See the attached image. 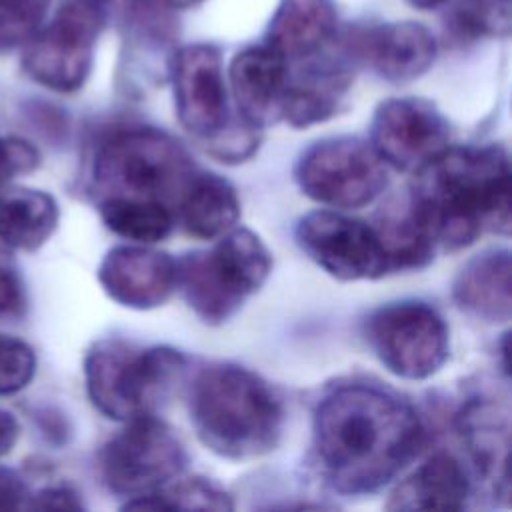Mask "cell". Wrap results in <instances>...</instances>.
Instances as JSON below:
<instances>
[{
	"mask_svg": "<svg viewBox=\"0 0 512 512\" xmlns=\"http://www.w3.org/2000/svg\"><path fill=\"white\" fill-rule=\"evenodd\" d=\"M108 12L110 0H58L54 18L24 44L26 76L58 94L78 92L90 76Z\"/></svg>",
	"mask_w": 512,
	"mask_h": 512,
	"instance_id": "obj_7",
	"label": "cell"
},
{
	"mask_svg": "<svg viewBox=\"0 0 512 512\" xmlns=\"http://www.w3.org/2000/svg\"><path fill=\"white\" fill-rule=\"evenodd\" d=\"M426 432L416 408L370 382L328 390L314 410L312 450L338 494L364 496L390 484L420 452Z\"/></svg>",
	"mask_w": 512,
	"mask_h": 512,
	"instance_id": "obj_1",
	"label": "cell"
},
{
	"mask_svg": "<svg viewBox=\"0 0 512 512\" xmlns=\"http://www.w3.org/2000/svg\"><path fill=\"white\" fill-rule=\"evenodd\" d=\"M60 222L56 198L38 188L8 186L0 190V242L14 250L42 248Z\"/></svg>",
	"mask_w": 512,
	"mask_h": 512,
	"instance_id": "obj_23",
	"label": "cell"
},
{
	"mask_svg": "<svg viewBox=\"0 0 512 512\" xmlns=\"http://www.w3.org/2000/svg\"><path fill=\"white\" fill-rule=\"evenodd\" d=\"M186 466V452L172 428L154 414L124 422L98 454L102 484L124 498L164 488Z\"/></svg>",
	"mask_w": 512,
	"mask_h": 512,
	"instance_id": "obj_10",
	"label": "cell"
},
{
	"mask_svg": "<svg viewBox=\"0 0 512 512\" xmlns=\"http://www.w3.org/2000/svg\"><path fill=\"white\" fill-rule=\"evenodd\" d=\"M406 2L416 10H436L444 4H448L450 0H406Z\"/></svg>",
	"mask_w": 512,
	"mask_h": 512,
	"instance_id": "obj_33",
	"label": "cell"
},
{
	"mask_svg": "<svg viewBox=\"0 0 512 512\" xmlns=\"http://www.w3.org/2000/svg\"><path fill=\"white\" fill-rule=\"evenodd\" d=\"M294 178L310 200L334 210H356L382 196L388 186V166L368 140L332 136L300 154Z\"/></svg>",
	"mask_w": 512,
	"mask_h": 512,
	"instance_id": "obj_8",
	"label": "cell"
},
{
	"mask_svg": "<svg viewBox=\"0 0 512 512\" xmlns=\"http://www.w3.org/2000/svg\"><path fill=\"white\" fill-rule=\"evenodd\" d=\"M366 340L380 364L404 380L434 376L450 356V332L442 314L420 300L390 302L366 320Z\"/></svg>",
	"mask_w": 512,
	"mask_h": 512,
	"instance_id": "obj_9",
	"label": "cell"
},
{
	"mask_svg": "<svg viewBox=\"0 0 512 512\" xmlns=\"http://www.w3.org/2000/svg\"><path fill=\"white\" fill-rule=\"evenodd\" d=\"M50 0H0V54L24 46L44 24Z\"/></svg>",
	"mask_w": 512,
	"mask_h": 512,
	"instance_id": "obj_26",
	"label": "cell"
},
{
	"mask_svg": "<svg viewBox=\"0 0 512 512\" xmlns=\"http://www.w3.org/2000/svg\"><path fill=\"white\" fill-rule=\"evenodd\" d=\"M336 30L334 0H278L266 26L264 44L292 64L318 56Z\"/></svg>",
	"mask_w": 512,
	"mask_h": 512,
	"instance_id": "obj_18",
	"label": "cell"
},
{
	"mask_svg": "<svg viewBox=\"0 0 512 512\" xmlns=\"http://www.w3.org/2000/svg\"><path fill=\"white\" fill-rule=\"evenodd\" d=\"M450 140V124L430 100L400 96L376 106L368 142L386 166L414 174L438 158Z\"/></svg>",
	"mask_w": 512,
	"mask_h": 512,
	"instance_id": "obj_13",
	"label": "cell"
},
{
	"mask_svg": "<svg viewBox=\"0 0 512 512\" xmlns=\"http://www.w3.org/2000/svg\"><path fill=\"white\" fill-rule=\"evenodd\" d=\"M98 214L110 232L134 244L160 242L176 226L174 212L154 200L106 196L98 198Z\"/></svg>",
	"mask_w": 512,
	"mask_h": 512,
	"instance_id": "obj_24",
	"label": "cell"
},
{
	"mask_svg": "<svg viewBox=\"0 0 512 512\" xmlns=\"http://www.w3.org/2000/svg\"><path fill=\"white\" fill-rule=\"evenodd\" d=\"M512 260L508 248H488L472 256L456 274V306L482 322H508L512 314Z\"/></svg>",
	"mask_w": 512,
	"mask_h": 512,
	"instance_id": "obj_17",
	"label": "cell"
},
{
	"mask_svg": "<svg viewBox=\"0 0 512 512\" xmlns=\"http://www.w3.org/2000/svg\"><path fill=\"white\" fill-rule=\"evenodd\" d=\"M348 52L354 60L366 62L380 78L404 84L426 74L438 54L434 34L420 22H386L358 34Z\"/></svg>",
	"mask_w": 512,
	"mask_h": 512,
	"instance_id": "obj_16",
	"label": "cell"
},
{
	"mask_svg": "<svg viewBox=\"0 0 512 512\" xmlns=\"http://www.w3.org/2000/svg\"><path fill=\"white\" fill-rule=\"evenodd\" d=\"M174 218L188 236L216 240L232 230L240 218L238 192L226 178L198 170L182 194Z\"/></svg>",
	"mask_w": 512,
	"mask_h": 512,
	"instance_id": "obj_22",
	"label": "cell"
},
{
	"mask_svg": "<svg viewBox=\"0 0 512 512\" xmlns=\"http://www.w3.org/2000/svg\"><path fill=\"white\" fill-rule=\"evenodd\" d=\"M512 172L498 144L448 146L414 172L406 204L434 248L458 250L484 232H510Z\"/></svg>",
	"mask_w": 512,
	"mask_h": 512,
	"instance_id": "obj_2",
	"label": "cell"
},
{
	"mask_svg": "<svg viewBox=\"0 0 512 512\" xmlns=\"http://www.w3.org/2000/svg\"><path fill=\"white\" fill-rule=\"evenodd\" d=\"M42 162L40 150L26 138L0 136V184L32 174Z\"/></svg>",
	"mask_w": 512,
	"mask_h": 512,
	"instance_id": "obj_28",
	"label": "cell"
},
{
	"mask_svg": "<svg viewBox=\"0 0 512 512\" xmlns=\"http://www.w3.org/2000/svg\"><path fill=\"white\" fill-rule=\"evenodd\" d=\"M28 296L20 272L0 264V320H18L26 314Z\"/></svg>",
	"mask_w": 512,
	"mask_h": 512,
	"instance_id": "obj_29",
	"label": "cell"
},
{
	"mask_svg": "<svg viewBox=\"0 0 512 512\" xmlns=\"http://www.w3.org/2000/svg\"><path fill=\"white\" fill-rule=\"evenodd\" d=\"M196 174L188 150L174 136L142 124L104 132L90 160V186L98 198L154 200L172 212Z\"/></svg>",
	"mask_w": 512,
	"mask_h": 512,
	"instance_id": "obj_4",
	"label": "cell"
},
{
	"mask_svg": "<svg viewBox=\"0 0 512 512\" xmlns=\"http://www.w3.org/2000/svg\"><path fill=\"white\" fill-rule=\"evenodd\" d=\"M188 410L198 440L226 460L260 458L282 436V402L262 376L238 364L202 368L190 384Z\"/></svg>",
	"mask_w": 512,
	"mask_h": 512,
	"instance_id": "obj_3",
	"label": "cell"
},
{
	"mask_svg": "<svg viewBox=\"0 0 512 512\" xmlns=\"http://www.w3.org/2000/svg\"><path fill=\"white\" fill-rule=\"evenodd\" d=\"M36 368L38 358L28 342L0 334V396H12L28 388Z\"/></svg>",
	"mask_w": 512,
	"mask_h": 512,
	"instance_id": "obj_27",
	"label": "cell"
},
{
	"mask_svg": "<svg viewBox=\"0 0 512 512\" xmlns=\"http://www.w3.org/2000/svg\"><path fill=\"white\" fill-rule=\"evenodd\" d=\"M186 370V356L170 346L140 348L120 338L94 342L82 362L90 404L108 420L154 414Z\"/></svg>",
	"mask_w": 512,
	"mask_h": 512,
	"instance_id": "obj_5",
	"label": "cell"
},
{
	"mask_svg": "<svg viewBox=\"0 0 512 512\" xmlns=\"http://www.w3.org/2000/svg\"><path fill=\"white\" fill-rule=\"evenodd\" d=\"M166 76L180 126L212 154L236 128L230 122L222 52L208 42L174 48Z\"/></svg>",
	"mask_w": 512,
	"mask_h": 512,
	"instance_id": "obj_11",
	"label": "cell"
},
{
	"mask_svg": "<svg viewBox=\"0 0 512 512\" xmlns=\"http://www.w3.org/2000/svg\"><path fill=\"white\" fill-rule=\"evenodd\" d=\"M272 272V254L248 228H232L210 250L176 260V288L204 324L228 322Z\"/></svg>",
	"mask_w": 512,
	"mask_h": 512,
	"instance_id": "obj_6",
	"label": "cell"
},
{
	"mask_svg": "<svg viewBox=\"0 0 512 512\" xmlns=\"http://www.w3.org/2000/svg\"><path fill=\"white\" fill-rule=\"evenodd\" d=\"M458 422L478 474L492 486L496 496L508 498V410L490 400H474L462 410Z\"/></svg>",
	"mask_w": 512,
	"mask_h": 512,
	"instance_id": "obj_21",
	"label": "cell"
},
{
	"mask_svg": "<svg viewBox=\"0 0 512 512\" xmlns=\"http://www.w3.org/2000/svg\"><path fill=\"white\" fill-rule=\"evenodd\" d=\"M18 440H20L18 418L12 412L0 408V458L10 454L18 444Z\"/></svg>",
	"mask_w": 512,
	"mask_h": 512,
	"instance_id": "obj_32",
	"label": "cell"
},
{
	"mask_svg": "<svg viewBox=\"0 0 512 512\" xmlns=\"http://www.w3.org/2000/svg\"><path fill=\"white\" fill-rule=\"evenodd\" d=\"M28 486L24 478L10 466L0 464V512L24 508Z\"/></svg>",
	"mask_w": 512,
	"mask_h": 512,
	"instance_id": "obj_31",
	"label": "cell"
},
{
	"mask_svg": "<svg viewBox=\"0 0 512 512\" xmlns=\"http://www.w3.org/2000/svg\"><path fill=\"white\" fill-rule=\"evenodd\" d=\"M352 82L350 70L342 62L314 60L288 78V88L280 108V122L292 128H308L332 118Z\"/></svg>",
	"mask_w": 512,
	"mask_h": 512,
	"instance_id": "obj_20",
	"label": "cell"
},
{
	"mask_svg": "<svg viewBox=\"0 0 512 512\" xmlns=\"http://www.w3.org/2000/svg\"><path fill=\"white\" fill-rule=\"evenodd\" d=\"M290 62L268 44L246 46L234 54L226 72L238 120L254 130L280 122Z\"/></svg>",
	"mask_w": 512,
	"mask_h": 512,
	"instance_id": "obj_15",
	"label": "cell"
},
{
	"mask_svg": "<svg viewBox=\"0 0 512 512\" xmlns=\"http://www.w3.org/2000/svg\"><path fill=\"white\" fill-rule=\"evenodd\" d=\"M450 22L462 38H506L510 0H456Z\"/></svg>",
	"mask_w": 512,
	"mask_h": 512,
	"instance_id": "obj_25",
	"label": "cell"
},
{
	"mask_svg": "<svg viewBox=\"0 0 512 512\" xmlns=\"http://www.w3.org/2000/svg\"><path fill=\"white\" fill-rule=\"evenodd\" d=\"M204 0H166V4L176 12V10H188L194 8L198 4H202Z\"/></svg>",
	"mask_w": 512,
	"mask_h": 512,
	"instance_id": "obj_34",
	"label": "cell"
},
{
	"mask_svg": "<svg viewBox=\"0 0 512 512\" xmlns=\"http://www.w3.org/2000/svg\"><path fill=\"white\" fill-rule=\"evenodd\" d=\"M472 496L464 464L450 452H436L402 478L388 496V510H462Z\"/></svg>",
	"mask_w": 512,
	"mask_h": 512,
	"instance_id": "obj_19",
	"label": "cell"
},
{
	"mask_svg": "<svg viewBox=\"0 0 512 512\" xmlns=\"http://www.w3.org/2000/svg\"><path fill=\"white\" fill-rule=\"evenodd\" d=\"M96 278L116 304L130 310H152L176 290V260L148 244H122L102 256Z\"/></svg>",
	"mask_w": 512,
	"mask_h": 512,
	"instance_id": "obj_14",
	"label": "cell"
},
{
	"mask_svg": "<svg viewBox=\"0 0 512 512\" xmlns=\"http://www.w3.org/2000/svg\"><path fill=\"white\" fill-rule=\"evenodd\" d=\"M300 250L336 280H376L392 272L374 224L338 210H314L296 224Z\"/></svg>",
	"mask_w": 512,
	"mask_h": 512,
	"instance_id": "obj_12",
	"label": "cell"
},
{
	"mask_svg": "<svg viewBox=\"0 0 512 512\" xmlns=\"http://www.w3.org/2000/svg\"><path fill=\"white\" fill-rule=\"evenodd\" d=\"M24 508L28 510H82L84 504L74 486L58 482L46 484L36 492H28Z\"/></svg>",
	"mask_w": 512,
	"mask_h": 512,
	"instance_id": "obj_30",
	"label": "cell"
}]
</instances>
